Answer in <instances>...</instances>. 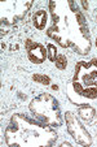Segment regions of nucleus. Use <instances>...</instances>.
Masks as SVG:
<instances>
[{"mask_svg":"<svg viewBox=\"0 0 97 147\" xmlns=\"http://www.w3.org/2000/svg\"><path fill=\"white\" fill-rule=\"evenodd\" d=\"M47 22V14H45L44 11H39L38 13L34 16V24L38 29H43Z\"/></svg>","mask_w":97,"mask_h":147,"instance_id":"obj_1","label":"nucleus"},{"mask_svg":"<svg viewBox=\"0 0 97 147\" xmlns=\"http://www.w3.org/2000/svg\"><path fill=\"white\" fill-rule=\"evenodd\" d=\"M56 67L58 68V69H64V68H66V64H67V60L66 57H65L64 55H58L57 57H56Z\"/></svg>","mask_w":97,"mask_h":147,"instance_id":"obj_2","label":"nucleus"},{"mask_svg":"<svg viewBox=\"0 0 97 147\" xmlns=\"http://www.w3.org/2000/svg\"><path fill=\"white\" fill-rule=\"evenodd\" d=\"M34 80L35 81H38V82H42V83H49V78L48 77H44V76H42V77H40V76L39 74H36V76H34Z\"/></svg>","mask_w":97,"mask_h":147,"instance_id":"obj_3","label":"nucleus"}]
</instances>
